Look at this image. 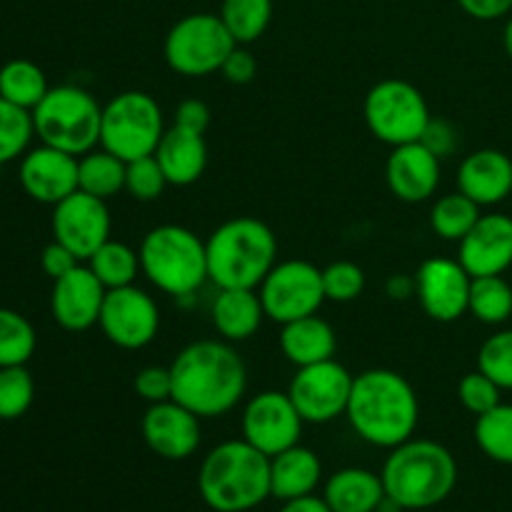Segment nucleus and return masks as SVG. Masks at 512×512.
Segmentation results:
<instances>
[{"label": "nucleus", "instance_id": "obj_1", "mask_svg": "<svg viewBox=\"0 0 512 512\" xmlns=\"http://www.w3.org/2000/svg\"><path fill=\"white\" fill-rule=\"evenodd\" d=\"M173 400L203 418H220L243 400L248 368L228 340H198L170 363Z\"/></svg>", "mask_w": 512, "mask_h": 512}, {"label": "nucleus", "instance_id": "obj_2", "mask_svg": "<svg viewBox=\"0 0 512 512\" xmlns=\"http://www.w3.org/2000/svg\"><path fill=\"white\" fill-rule=\"evenodd\" d=\"M345 418L360 440L393 450L415 435L420 420L418 395L410 380L395 370H365L355 375Z\"/></svg>", "mask_w": 512, "mask_h": 512}, {"label": "nucleus", "instance_id": "obj_3", "mask_svg": "<svg viewBox=\"0 0 512 512\" xmlns=\"http://www.w3.org/2000/svg\"><path fill=\"white\" fill-rule=\"evenodd\" d=\"M385 495L400 510H430L445 503L458 485V463L435 440H405L390 450L380 473Z\"/></svg>", "mask_w": 512, "mask_h": 512}, {"label": "nucleus", "instance_id": "obj_4", "mask_svg": "<svg viewBox=\"0 0 512 512\" xmlns=\"http://www.w3.org/2000/svg\"><path fill=\"white\" fill-rule=\"evenodd\" d=\"M198 493L215 512H248L270 498V458L248 440H225L205 455Z\"/></svg>", "mask_w": 512, "mask_h": 512}, {"label": "nucleus", "instance_id": "obj_5", "mask_svg": "<svg viewBox=\"0 0 512 512\" xmlns=\"http://www.w3.org/2000/svg\"><path fill=\"white\" fill-rule=\"evenodd\" d=\"M205 253L208 278L215 288L258 290L265 275L275 268L278 240L263 220L240 215L210 233Z\"/></svg>", "mask_w": 512, "mask_h": 512}, {"label": "nucleus", "instance_id": "obj_6", "mask_svg": "<svg viewBox=\"0 0 512 512\" xmlns=\"http://www.w3.org/2000/svg\"><path fill=\"white\" fill-rule=\"evenodd\" d=\"M140 273L165 295L190 298L208 283L205 243L183 225H158L140 243Z\"/></svg>", "mask_w": 512, "mask_h": 512}, {"label": "nucleus", "instance_id": "obj_7", "mask_svg": "<svg viewBox=\"0 0 512 512\" xmlns=\"http://www.w3.org/2000/svg\"><path fill=\"white\" fill-rule=\"evenodd\" d=\"M103 105L83 88L58 85L33 110L35 135L40 143L70 155H85L100 145Z\"/></svg>", "mask_w": 512, "mask_h": 512}, {"label": "nucleus", "instance_id": "obj_8", "mask_svg": "<svg viewBox=\"0 0 512 512\" xmlns=\"http://www.w3.org/2000/svg\"><path fill=\"white\" fill-rule=\"evenodd\" d=\"M163 135V110L153 95L143 90H125L103 105L100 148L118 155L125 163L155 155Z\"/></svg>", "mask_w": 512, "mask_h": 512}, {"label": "nucleus", "instance_id": "obj_9", "mask_svg": "<svg viewBox=\"0 0 512 512\" xmlns=\"http://www.w3.org/2000/svg\"><path fill=\"white\" fill-rule=\"evenodd\" d=\"M235 45L220 15H185L165 35V63L185 78H205L223 68Z\"/></svg>", "mask_w": 512, "mask_h": 512}, {"label": "nucleus", "instance_id": "obj_10", "mask_svg": "<svg viewBox=\"0 0 512 512\" xmlns=\"http://www.w3.org/2000/svg\"><path fill=\"white\" fill-rule=\"evenodd\" d=\"M365 123L380 143L398 148L423 138L430 108L423 93L408 80H380L365 95Z\"/></svg>", "mask_w": 512, "mask_h": 512}, {"label": "nucleus", "instance_id": "obj_11", "mask_svg": "<svg viewBox=\"0 0 512 512\" xmlns=\"http://www.w3.org/2000/svg\"><path fill=\"white\" fill-rule=\"evenodd\" d=\"M265 318L273 323H293V320L315 315L325 303L323 270L308 260H285L265 275L258 288Z\"/></svg>", "mask_w": 512, "mask_h": 512}, {"label": "nucleus", "instance_id": "obj_12", "mask_svg": "<svg viewBox=\"0 0 512 512\" xmlns=\"http://www.w3.org/2000/svg\"><path fill=\"white\" fill-rule=\"evenodd\" d=\"M353 380L355 375H350L345 365L330 358L298 368L295 378L290 380L288 395L305 423L323 425L345 415Z\"/></svg>", "mask_w": 512, "mask_h": 512}, {"label": "nucleus", "instance_id": "obj_13", "mask_svg": "<svg viewBox=\"0 0 512 512\" xmlns=\"http://www.w3.org/2000/svg\"><path fill=\"white\" fill-rule=\"evenodd\" d=\"M100 330L113 345L123 350H140L155 340L160 330V310L153 295L135 285L105 293L98 318Z\"/></svg>", "mask_w": 512, "mask_h": 512}, {"label": "nucleus", "instance_id": "obj_14", "mask_svg": "<svg viewBox=\"0 0 512 512\" xmlns=\"http://www.w3.org/2000/svg\"><path fill=\"white\" fill-rule=\"evenodd\" d=\"M305 420L300 418L288 393L263 390L253 395L243 410V440L268 458L300 443Z\"/></svg>", "mask_w": 512, "mask_h": 512}, {"label": "nucleus", "instance_id": "obj_15", "mask_svg": "<svg viewBox=\"0 0 512 512\" xmlns=\"http://www.w3.org/2000/svg\"><path fill=\"white\" fill-rule=\"evenodd\" d=\"M415 278V298L430 320L455 323L468 313L470 278L460 260L428 258L420 263Z\"/></svg>", "mask_w": 512, "mask_h": 512}, {"label": "nucleus", "instance_id": "obj_16", "mask_svg": "<svg viewBox=\"0 0 512 512\" xmlns=\"http://www.w3.org/2000/svg\"><path fill=\"white\" fill-rule=\"evenodd\" d=\"M53 240L88 260L105 240H110V213L105 200L75 190L53 205Z\"/></svg>", "mask_w": 512, "mask_h": 512}, {"label": "nucleus", "instance_id": "obj_17", "mask_svg": "<svg viewBox=\"0 0 512 512\" xmlns=\"http://www.w3.org/2000/svg\"><path fill=\"white\" fill-rule=\"evenodd\" d=\"M140 430L145 445L165 460H188L200 445V418L175 400L150 405Z\"/></svg>", "mask_w": 512, "mask_h": 512}, {"label": "nucleus", "instance_id": "obj_18", "mask_svg": "<svg viewBox=\"0 0 512 512\" xmlns=\"http://www.w3.org/2000/svg\"><path fill=\"white\" fill-rule=\"evenodd\" d=\"M105 285L95 278L88 265H78L63 278L53 280L50 310L60 328L70 333H83L98 325L100 308L105 300Z\"/></svg>", "mask_w": 512, "mask_h": 512}, {"label": "nucleus", "instance_id": "obj_19", "mask_svg": "<svg viewBox=\"0 0 512 512\" xmlns=\"http://www.w3.org/2000/svg\"><path fill=\"white\" fill-rule=\"evenodd\" d=\"M20 185L43 205H58L78 190V158L50 145L28 150L20 160Z\"/></svg>", "mask_w": 512, "mask_h": 512}, {"label": "nucleus", "instance_id": "obj_20", "mask_svg": "<svg viewBox=\"0 0 512 512\" xmlns=\"http://www.w3.org/2000/svg\"><path fill=\"white\" fill-rule=\"evenodd\" d=\"M458 260L470 278L503 275L512 265V218L503 213L480 215L458 243Z\"/></svg>", "mask_w": 512, "mask_h": 512}, {"label": "nucleus", "instance_id": "obj_21", "mask_svg": "<svg viewBox=\"0 0 512 512\" xmlns=\"http://www.w3.org/2000/svg\"><path fill=\"white\" fill-rule=\"evenodd\" d=\"M390 193L403 203H425L440 185V158L423 143H405L393 148L385 163Z\"/></svg>", "mask_w": 512, "mask_h": 512}, {"label": "nucleus", "instance_id": "obj_22", "mask_svg": "<svg viewBox=\"0 0 512 512\" xmlns=\"http://www.w3.org/2000/svg\"><path fill=\"white\" fill-rule=\"evenodd\" d=\"M458 190L480 208L500 205L512 193V160L503 150H475L460 163Z\"/></svg>", "mask_w": 512, "mask_h": 512}, {"label": "nucleus", "instance_id": "obj_23", "mask_svg": "<svg viewBox=\"0 0 512 512\" xmlns=\"http://www.w3.org/2000/svg\"><path fill=\"white\" fill-rule=\"evenodd\" d=\"M155 160H158L168 185L185 188L203 178L205 168H208V145H205L203 135L173 125L165 130L163 140L158 143Z\"/></svg>", "mask_w": 512, "mask_h": 512}, {"label": "nucleus", "instance_id": "obj_24", "mask_svg": "<svg viewBox=\"0 0 512 512\" xmlns=\"http://www.w3.org/2000/svg\"><path fill=\"white\" fill-rule=\"evenodd\" d=\"M323 478V463L318 455L303 445L283 450L270 458V498L295 500L313 495Z\"/></svg>", "mask_w": 512, "mask_h": 512}, {"label": "nucleus", "instance_id": "obj_25", "mask_svg": "<svg viewBox=\"0 0 512 512\" xmlns=\"http://www.w3.org/2000/svg\"><path fill=\"white\" fill-rule=\"evenodd\" d=\"M213 325L228 343H243L260 330L265 320L258 290L220 288L213 300Z\"/></svg>", "mask_w": 512, "mask_h": 512}, {"label": "nucleus", "instance_id": "obj_26", "mask_svg": "<svg viewBox=\"0 0 512 512\" xmlns=\"http://www.w3.org/2000/svg\"><path fill=\"white\" fill-rule=\"evenodd\" d=\"M335 348H338V338H335L333 325L318 313L285 323L280 330V350L295 368L335 358Z\"/></svg>", "mask_w": 512, "mask_h": 512}, {"label": "nucleus", "instance_id": "obj_27", "mask_svg": "<svg viewBox=\"0 0 512 512\" xmlns=\"http://www.w3.org/2000/svg\"><path fill=\"white\" fill-rule=\"evenodd\" d=\"M323 500L333 512H378L385 500L383 478L365 468H343L325 483Z\"/></svg>", "mask_w": 512, "mask_h": 512}, {"label": "nucleus", "instance_id": "obj_28", "mask_svg": "<svg viewBox=\"0 0 512 512\" xmlns=\"http://www.w3.org/2000/svg\"><path fill=\"white\" fill-rule=\"evenodd\" d=\"M125 168L128 163L108 150H90L78 158V190L95 195L100 200H110L125 190Z\"/></svg>", "mask_w": 512, "mask_h": 512}, {"label": "nucleus", "instance_id": "obj_29", "mask_svg": "<svg viewBox=\"0 0 512 512\" xmlns=\"http://www.w3.org/2000/svg\"><path fill=\"white\" fill-rule=\"evenodd\" d=\"M48 78L30 60H10L0 68V98L33 113L40 100L48 95Z\"/></svg>", "mask_w": 512, "mask_h": 512}, {"label": "nucleus", "instance_id": "obj_30", "mask_svg": "<svg viewBox=\"0 0 512 512\" xmlns=\"http://www.w3.org/2000/svg\"><path fill=\"white\" fill-rule=\"evenodd\" d=\"M88 268L105 285V290L125 288V285H133L135 278H138L140 255L130 245L118 243V240H105L88 258Z\"/></svg>", "mask_w": 512, "mask_h": 512}, {"label": "nucleus", "instance_id": "obj_31", "mask_svg": "<svg viewBox=\"0 0 512 512\" xmlns=\"http://www.w3.org/2000/svg\"><path fill=\"white\" fill-rule=\"evenodd\" d=\"M468 313L485 325H503L512 318V285L503 275H483L470 283Z\"/></svg>", "mask_w": 512, "mask_h": 512}, {"label": "nucleus", "instance_id": "obj_32", "mask_svg": "<svg viewBox=\"0 0 512 512\" xmlns=\"http://www.w3.org/2000/svg\"><path fill=\"white\" fill-rule=\"evenodd\" d=\"M480 205L473 203L468 195L450 193L443 195L438 203L430 210V228L438 238L448 240V243H460L465 235L473 230V225L480 220Z\"/></svg>", "mask_w": 512, "mask_h": 512}, {"label": "nucleus", "instance_id": "obj_33", "mask_svg": "<svg viewBox=\"0 0 512 512\" xmlns=\"http://www.w3.org/2000/svg\"><path fill=\"white\" fill-rule=\"evenodd\" d=\"M220 20L238 45H250L268 30L273 0H223Z\"/></svg>", "mask_w": 512, "mask_h": 512}, {"label": "nucleus", "instance_id": "obj_34", "mask_svg": "<svg viewBox=\"0 0 512 512\" xmlns=\"http://www.w3.org/2000/svg\"><path fill=\"white\" fill-rule=\"evenodd\" d=\"M475 443L493 463L512 465V405H495L475 420Z\"/></svg>", "mask_w": 512, "mask_h": 512}, {"label": "nucleus", "instance_id": "obj_35", "mask_svg": "<svg viewBox=\"0 0 512 512\" xmlns=\"http://www.w3.org/2000/svg\"><path fill=\"white\" fill-rule=\"evenodd\" d=\"M35 330L18 310L0 308V368L25 365L35 353Z\"/></svg>", "mask_w": 512, "mask_h": 512}, {"label": "nucleus", "instance_id": "obj_36", "mask_svg": "<svg viewBox=\"0 0 512 512\" xmlns=\"http://www.w3.org/2000/svg\"><path fill=\"white\" fill-rule=\"evenodd\" d=\"M33 135V113L0 98V165L28 153Z\"/></svg>", "mask_w": 512, "mask_h": 512}, {"label": "nucleus", "instance_id": "obj_37", "mask_svg": "<svg viewBox=\"0 0 512 512\" xmlns=\"http://www.w3.org/2000/svg\"><path fill=\"white\" fill-rule=\"evenodd\" d=\"M35 400L33 375L25 365L0 368V420H18Z\"/></svg>", "mask_w": 512, "mask_h": 512}, {"label": "nucleus", "instance_id": "obj_38", "mask_svg": "<svg viewBox=\"0 0 512 512\" xmlns=\"http://www.w3.org/2000/svg\"><path fill=\"white\" fill-rule=\"evenodd\" d=\"M478 370L503 390H512V330L490 335L478 353Z\"/></svg>", "mask_w": 512, "mask_h": 512}, {"label": "nucleus", "instance_id": "obj_39", "mask_svg": "<svg viewBox=\"0 0 512 512\" xmlns=\"http://www.w3.org/2000/svg\"><path fill=\"white\" fill-rule=\"evenodd\" d=\"M165 185H168V180H165L155 155L130 160L128 168H125V190H128L135 200H140V203L158 200L160 195H163Z\"/></svg>", "mask_w": 512, "mask_h": 512}, {"label": "nucleus", "instance_id": "obj_40", "mask_svg": "<svg viewBox=\"0 0 512 512\" xmlns=\"http://www.w3.org/2000/svg\"><path fill=\"white\" fill-rule=\"evenodd\" d=\"M323 290L325 300H333V303H350V300L360 298L365 290L363 268L350 263V260L330 263L323 270Z\"/></svg>", "mask_w": 512, "mask_h": 512}, {"label": "nucleus", "instance_id": "obj_41", "mask_svg": "<svg viewBox=\"0 0 512 512\" xmlns=\"http://www.w3.org/2000/svg\"><path fill=\"white\" fill-rule=\"evenodd\" d=\"M500 388L495 380H490L483 370H475V373H468L463 380L458 383V398L463 403V408L468 413H473L475 418L488 410H493L495 405H500Z\"/></svg>", "mask_w": 512, "mask_h": 512}, {"label": "nucleus", "instance_id": "obj_42", "mask_svg": "<svg viewBox=\"0 0 512 512\" xmlns=\"http://www.w3.org/2000/svg\"><path fill=\"white\" fill-rule=\"evenodd\" d=\"M133 388L145 403H163V400H173V375L170 368H160V365H148L140 368L133 378Z\"/></svg>", "mask_w": 512, "mask_h": 512}, {"label": "nucleus", "instance_id": "obj_43", "mask_svg": "<svg viewBox=\"0 0 512 512\" xmlns=\"http://www.w3.org/2000/svg\"><path fill=\"white\" fill-rule=\"evenodd\" d=\"M223 78L233 85H248L250 80L258 75V60L250 53L245 45H235L233 53L225 58L223 68H220Z\"/></svg>", "mask_w": 512, "mask_h": 512}, {"label": "nucleus", "instance_id": "obj_44", "mask_svg": "<svg viewBox=\"0 0 512 512\" xmlns=\"http://www.w3.org/2000/svg\"><path fill=\"white\" fill-rule=\"evenodd\" d=\"M78 265H80L78 255H75L73 250L65 248L63 243H58V240L45 245L43 255H40V268H43V273L48 275L50 280L63 278V275H68L70 270L78 268Z\"/></svg>", "mask_w": 512, "mask_h": 512}, {"label": "nucleus", "instance_id": "obj_45", "mask_svg": "<svg viewBox=\"0 0 512 512\" xmlns=\"http://www.w3.org/2000/svg\"><path fill=\"white\" fill-rule=\"evenodd\" d=\"M420 143H423L430 153L438 155V158L443 160V158H448V155H453L455 145H458V133H455L453 125L445 123V120L430 118V123H428V128H425Z\"/></svg>", "mask_w": 512, "mask_h": 512}, {"label": "nucleus", "instance_id": "obj_46", "mask_svg": "<svg viewBox=\"0 0 512 512\" xmlns=\"http://www.w3.org/2000/svg\"><path fill=\"white\" fill-rule=\"evenodd\" d=\"M173 125H178V128L183 130H190V133L205 135V130H208L210 125V108L198 98L183 100V103L175 108Z\"/></svg>", "mask_w": 512, "mask_h": 512}, {"label": "nucleus", "instance_id": "obj_47", "mask_svg": "<svg viewBox=\"0 0 512 512\" xmlns=\"http://www.w3.org/2000/svg\"><path fill=\"white\" fill-rule=\"evenodd\" d=\"M458 5L475 20H498L512 10V0H458Z\"/></svg>", "mask_w": 512, "mask_h": 512}, {"label": "nucleus", "instance_id": "obj_48", "mask_svg": "<svg viewBox=\"0 0 512 512\" xmlns=\"http://www.w3.org/2000/svg\"><path fill=\"white\" fill-rule=\"evenodd\" d=\"M280 512H333L328 508L323 498L318 495H305V498H295V500H285Z\"/></svg>", "mask_w": 512, "mask_h": 512}, {"label": "nucleus", "instance_id": "obj_49", "mask_svg": "<svg viewBox=\"0 0 512 512\" xmlns=\"http://www.w3.org/2000/svg\"><path fill=\"white\" fill-rule=\"evenodd\" d=\"M388 295L393 300H408L410 295H415V278H408V275H393L388 280Z\"/></svg>", "mask_w": 512, "mask_h": 512}, {"label": "nucleus", "instance_id": "obj_50", "mask_svg": "<svg viewBox=\"0 0 512 512\" xmlns=\"http://www.w3.org/2000/svg\"><path fill=\"white\" fill-rule=\"evenodd\" d=\"M503 43H505V53H508V58L512 60V18L508 20V25H505Z\"/></svg>", "mask_w": 512, "mask_h": 512}]
</instances>
